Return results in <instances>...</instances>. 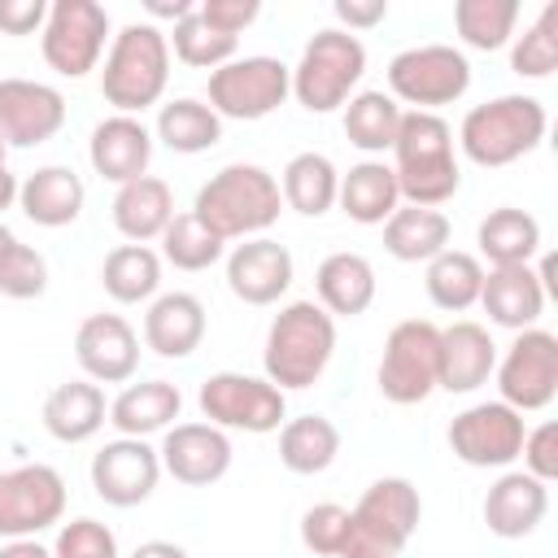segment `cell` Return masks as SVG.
Listing matches in <instances>:
<instances>
[{
  "instance_id": "16",
  "label": "cell",
  "mask_w": 558,
  "mask_h": 558,
  "mask_svg": "<svg viewBox=\"0 0 558 558\" xmlns=\"http://www.w3.org/2000/svg\"><path fill=\"white\" fill-rule=\"evenodd\" d=\"M418 519H423V497H418V488H414L405 475H384V480H375V484L357 497V506H353V527H357L375 549H384V554H392V558L405 549V541L414 536Z\"/></svg>"
},
{
  "instance_id": "30",
  "label": "cell",
  "mask_w": 558,
  "mask_h": 558,
  "mask_svg": "<svg viewBox=\"0 0 558 558\" xmlns=\"http://www.w3.org/2000/svg\"><path fill=\"white\" fill-rule=\"evenodd\" d=\"M170 218H174V192L157 174H144L135 183H122L118 196H113V227L131 244L161 240V231L170 227Z\"/></svg>"
},
{
  "instance_id": "19",
  "label": "cell",
  "mask_w": 558,
  "mask_h": 558,
  "mask_svg": "<svg viewBox=\"0 0 558 558\" xmlns=\"http://www.w3.org/2000/svg\"><path fill=\"white\" fill-rule=\"evenodd\" d=\"M161 471L187 488H209L231 471V440L214 423H174L157 449Z\"/></svg>"
},
{
  "instance_id": "2",
  "label": "cell",
  "mask_w": 558,
  "mask_h": 558,
  "mask_svg": "<svg viewBox=\"0 0 558 558\" xmlns=\"http://www.w3.org/2000/svg\"><path fill=\"white\" fill-rule=\"evenodd\" d=\"M283 196L279 179L253 161H231L222 166L209 183H201L192 214L227 244V240H253L279 222Z\"/></svg>"
},
{
  "instance_id": "24",
  "label": "cell",
  "mask_w": 558,
  "mask_h": 558,
  "mask_svg": "<svg viewBox=\"0 0 558 558\" xmlns=\"http://www.w3.org/2000/svg\"><path fill=\"white\" fill-rule=\"evenodd\" d=\"M497 371V344L488 336V327L480 323H453L440 327V379L436 388L445 392H475L480 384H488V375Z\"/></svg>"
},
{
  "instance_id": "40",
  "label": "cell",
  "mask_w": 558,
  "mask_h": 558,
  "mask_svg": "<svg viewBox=\"0 0 558 558\" xmlns=\"http://www.w3.org/2000/svg\"><path fill=\"white\" fill-rule=\"evenodd\" d=\"M519 22V0H458L453 4V26L466 48L475 52H497L514 39Z\"/></svg>"
},
{
  "instance_id": "41",
  "label": "cell",
  "mask_w": 558,
  "mask_h": 558,
  "mask_svg": "<svg viewBox=\"0 0 558 558\" xmlns=\"http://www.w3.org/2000/svg\"><path fill=\"white\" fill-rule=\"evenodd\" d=\"M222 240L187 209V214H174L170 218V227L161 231V257L174 266V270H187V275H196V270H209L214 262H222Z\"/></svg>"
},
{
  "instance_id": "20",
  "label": "cell",
  "mask_w": 558,
  "mask_h": 558,
  "mask_svg": "<svg viewBox=\"0 0 558 558\" xmlns=\"http://www.w3.org/2000/svg\"><path fill=\"white\" fill-rule=\"evenodd\" d=\"M292 253L270 235H253L227 253V288L244 305H275L292 288Z\"/></svg>"
},
{
  "instance_id": "50",
  "label": "cell",
  "mask_w": 558,
  "mask_h": 558,
  "mask_svg": "<svg viewBox=\"0 0 558 558\" xmlns=\"http://www.w3.org/2000/svg\"><path fill=\"white\" fill-rule=\"evenodd\" d=\"M331 13H336V22H344L349 35H353V31L379 26V22L388 17V0H336Z\"/></svg>"
},
{
  "instance_id": "49",
  "label": "cell",
  "mask_w": 558,
  "mask_h": 558,
  "mask_svg": "<svg viewBox=\"0 0 558 558\" xmlns=\"http://www.w3.org/2000/svg\"><path fill=\"white\" fill-rule=\"evenodd\" d=\"M48 22L44 0H0V31L4 35H35Z\"/></svg>"
},
{
  "instance_id": "44",
  "label": "cell",
  "mask_w": 558,
  "mask_h": 558,
  "mask_svg": "<svg viewBox=\"0 0 558 558\" xmlns=\"http://www.w3.org/2000/svg\"><path fill=\"white\" fill-rule=\"evenodd\" d=\"M349 527H353V510H344L336 501H318L301 514V545L318 558H340Z\"/></svg>"
},
{
  "instance_id": "14",
  "label": "cell",
  "mask_w": 558,
  "mask_h": 558,
  "mask_svg": "<svg viewBox=\"0 0 558 558\" xmlns=\"http://www.w3.org/2000/svg\"><path fill=\"white\" fill-rule=\"evenodd\" d=\"M523 414L510 410L506 401H480L466 405L462 414H453L449 423V449L458 462L466 466H510L523 449Z\"/></svg>"
},
{
  "instance_id": "21",
  "label": "cell",
  "mask_w": 558,
  "mask_h": 558,
  "mask_svg": "<svg viewBox=\"0 0 558 558\" xmlns=\"http://www.w3.org/2000/svg\"><path fill=\"white\" fill-rule=\"evenodd\" d=\"M87 157H92V170L109 183H135L148 174V161H153V131L131 118V113H113L105 122L92 126V140H87Z\"/></svg>"
},
{
  "instance_id": "23",
  "label": "cell",
  "mask_w": 558,
  "mask_h": 558,
  "mask_svg": "<svg viewBox=\"0 0 558 558\" xmlns=\"http://www.w3.org/2000/svg\"><path fill=\"white\" fill-rule=\"evenodd\" d=\"M205 340V305L192 292H161L148 301L144 314V344L157 357H192Z\"/></svg>"
},
{
  "instance_id": "25",
  "label": "cell",
  "mask_w": 558,
  "mask_h": 558,
  "mask_svg": "<svg viewBox=\"0 0 558 558\" xmlns=\"http://www.w3.org/2000/svg\"><path fill=\"white\" fill-rule=\"evenodd\" d=\"M87 205V187L70 166H39L17 183V209L35 227H70Z\"/></svg>"
},
{
  "instance_id": "39",
  "label": "cell",
  "mask_w": 558,
  "mask_h": 558,
  "mask_svg": "<svg viewBox=\"0 0 558 558\" xmlns=\"http://www.w3.org/2000/svg\"><path fill=\"white\" fill-rule=\"evenodd\" d=\"M401 113L405 109L388 92H353L344 100V135L362 153H392Z\"/></svg>"
},
{
  "instance_id": "6",
  "label": "cell",
  "mask_w": 558,
  "mask_h": 558,
  "mask_svg": "<svg viewBox=\"0 0 558 558\" xmlns=\"http://www.w3.org/2000/svg\"><path fill=\"white\" fill-rule=\"evenodd\" d=\"M362 74H366L362 39L340 26H327L314 31V39L301 48V61L292 65V96L310 113H331L353 96Z\"/></svg>"
},
{
  "instance_id": "43",
  "label": "cell",
  "mask_w": 558,
  "mask_h": 558,
  "mask_svg": "<svg viewBox=\"0 0 558 558\" xmlns=\"http://www.w3.org/2000/svg\"><path fill=\"white\" fill-rule=\"evenodd\" d=\"M510 70L519 78H549L558 70V4L554 0L536 13V22L523 35H514V44H510Z\"/></svg>"
},
{
  "instance_id": "1",
  "label": "cell",
  "mask_w": 558,
  "mask_h": 558,
  "mask_svg": "<svg viewBox=\"0 0 558 558\" xmlns=\"http://www.w3.org/2000/svg\"><path fill=\"white\" fill-rule=\"evenodd\" d=\"M392 174L405 205L440 209L462 187V166L453 153V126L440 113L405 109L392 140Z\"/></svg>"
},
{
  "instance_id": "3",
  "label": "cell",
  "mask_w": 558,
  "mask_h": 558,
  "mask_svg": "<svg viewBox=\"0 0 558 558\" xmlns=\"http://www.w3.org/2000/svg\"><path fill=\"white\" fill-rule=\"evenodd\" d=\"M336 353V318L318 301H292L270 318L262 366L279 392L310 388L323 379Z\"/></svg>"
},
{
  "instance_id": "5",
  "label": "cell",
  "mask_w": 558,
  "mask_h": 558,
  "mask_svg": "<svg viewBox=\"0 0 558 558\" xmlns=\"http://www.w3.org/2000/svg\"><path fill=\"white\" fill-rule=\"evenodd\" d=\"M549 131V113L536 96L510 92V96H493L475 109H466L462 126H458V148L466 153V161L497 170L510 166L519 157H527Z\"/></svg>"
},
{
  "instance_id": "11",
  "label": "cell",
  "mask_w": 558,
  "mask_h": 558,
  "mask_svg": "<svg viewBox=\"0 0 558 558\" xmlns=\"http://www.w3.org/2000/svg\"><path fill=\"white\" fill-rule=\"evenodd\" d=\"M109 39V13L96 0H52L39 31V52L61 78H83L96 70Z\"/></svg>"
},
{
  "instance_id": "45",
  "label": "cell",
  "mask_w": 558,
  "mask_h": 558,
  "mask_svg": "<svg viewBox=\"0 0 558 558\" xmlns=\"http://www.w3.org/2000/svg\"><path fill=\"white\" fill-rule=\"evenodd\" d=\"M44 288H48V262H44V253L17 240L0 257V296H9V301H35V296H44Z\"/></svg>"
},
{
  "instance_id": "35",
  "label": "cell",
  "mask_w": 558,
  "mask_h": 558,
  "mask_svg": "<svg viewBox=\"0 0 558 558\" xmlns=\"http://www.w3.org/2000/svg\"><path fill=\"white\" fill-rule=\"evenodd\" d=\"M340 453V432L323 414H301L283 418L279 427V462L292 475H323Z\"/></svg>"
},
{
  "instance_id": "10",
  "label": "cell",
  "mask_w": 558,
  "mask_h": 558,
  "mask_svg": "<svg viewBox=\"0 0 558 558\" xmlns=\"http://www.w3.org/2000/svg\"><path fill=\"white\" fill-rule=\"evenodd\" d=\"M292 96V65L279 57H235L209 70V109L235 122H262Z\"/></svg>"
},
{
  "instance_id": "13",
  "label": "cell",
  "mask_w": 558,
  "mask_h": 558,
  "mask_svg": "<svg viewBox=\"0 0 558 558\" xmlns=\"http://www.w3.org/2000/svg\"><path fill=\"white\" fill-rule=\"evenodd\" d=\"M65 514V480L48 462L0 471V536L22 541L57 527Z\"/></svg>"
},
{
  "instance_id": "22",
  "label": "cell",
  "mask_w": 558,
  "mask_h": 558,
  "mask_svg": "<svg viewBox=\"0 0 558 558\" xmlns=\"http://www.w3.org/2000/svg\"><path fill=\"white\" fill-rule=\"evenodd\" d=\"M549 510V484L532 480L527 471H506L484 493V523L501 541H523L545 523Z\"/></svg>"
},
{
  "instance_id": "33",
  "label": "cell",
  "mask_w": 558,
  "mask_h": 558,
  "mask_svg": "<svg viewBox=\"0 0 558 558\" xmlns=\"http://www.w3.org/2000/svg\"><path fill=\"white\" fill-rule=\"evenodd\" d=\"M475 244L493 266H532V257L541 253V222L527 209L501 205L480 222Z\"/></svg>"
},
{
  "instance_id": "29",
  "label": "cell",
  "mask_w": 558,
  "mask_h": 558,
  "mask_svg": "<svg viewBox=\"0 0 558 558\" xmlns=\"http://www.w3.org/2000/svg\"><path fill=\"white\" fill-rule=\"evenodd\" d=\"M183 410V392L179 384L170 379H144V384H126L113 401H109V423L122 432V436H153V432H166L174 427Z\"/></svg>"
},
{
  "instance_id": "4",
  "label": "cell",
  "mask_w": 558,
  "mask_h": 558,
  "mask_svg": "<svg viewBox=\"0 0 558 558\" xmlns=\"http://www.w3.org/2000/svg\"><path fill=\"white\" fill-rule=\"evenodd\" d=\"M166 83H170L166 31L157 22H126L105 52V70H100L105 105L135 118L166 96Z\"/></svg>"
},
{
  "instance_id": "38",
  "label": "cell",
  "mask_w": 558,
  "mask_h": 558,
  "mask_svg": "<svg viewBox=\"0 0 558 558\" xmlns=\"http://www.w3.org/2000/svg\"><path fill=\"white\" fill-rule=\"evenodd\" d=\"M427 296L436 310H449V314H462L471 305H480V288H484V266L475 253H462V248H445L427 262Z\"/></svg>"
},
{
  "instance_id": "17",
  "label": "cell",
  "mask_w": 558,
  "mask_h": 558,
  "mask_svg": "<svg viewBox=\"0 0 558 558\" xmlns=\"http://www.w3.org/2000/svg\"><path fill=\"white\" fill-rule=\"evenodd\" d=\"M65 126V96L39 78H0V140L9 148L48 144Z\"/></svg>"
},
{
  "instance_id": "42",
  "label": "cell",
  "mask_w": 558,
  "mask_h": 558,
  "mask_svg": "<svg viewBox=\"0 0 558 558\" xmlns=\"http://www.w3.org/2000/svg\"><path fill=\"white\" fill-rule=\"evenodd\" d=\"M166 44H170L174 57H179L183 65H192V70H218V65L235 61V48H240V39L214 31L196 9L174 22V31L166 35Z\"/></svg>"
},
{
  "instance_id": "36",
  "label": "cell",
  "mask_w": 558,
  "mask_h": 558,
  "mask_svg": "<svg viewBox=\"0 0 558 558\" xmlns=\"http://www.w3.org/2000/svg\"><path fill=\"white\" fill-rule=\"evenodd\" d=\"M153 135H157L170 153L192 157V153H209V148L222 140V118H218L205 100L179 96V100H166V105H161Z\"/></svg>"
},
{
  "instance_id": "28",
  "label": "cell",
  "mask_w": 558,
  "mask_h": 558,
  "mask_svg": "<svg viewBox=\"0 0 558 558\" xmlns=\"http://www.w3.org/2000/svg\"><path fill=\"white\" fill-rule=\"evenodd\" d=\"M105 423H109V405H105L100 384H92V379L57 384V388L44 397V427H48V436L61 440V445H83V440H92Z\"/></svg>"
},
{
  "instance_id": "46",
  "label": "cell",
  "mask_w": 558,
  "mask_h": 558,
  "mask_svg": "<svg viewBox=\"0 0 558 558\" xmlns=\"http://www.w3.org/2000/svg\"><path fill=\"white\" fill-rule=\"evenodd\" d=\"M52 558H118V536L96 519H70L52 541Z\"/></svg>"
},
{
  "instance_id": "26",
  "label": "cell",
  "mask_w": 558,
  "mask_h": 558,
  "mask_svg": "<svg viewBox=\"0 0 558 558\" xmlns=\"http://www.w3.org/2000/svg\"><path fill=\"white\" fill-rule=\"evenodd\" d=\"M480 305L497 327L527 331L545 314V288L532 266H493V270H484Z\"/></svg>"
},
{
  "instance_id": "53",
  "label": "cell",
  "mask_w": 558,
  "mask_h": 558,
  "mask_svg": "<svg viewBox=\"0 0 558 558\" xmlns=\"http://www.w3.org/2000/svg\"><path fill=\"white\" fill-rule=\"evenodd\" d=\"M131 558H187V554H183V545H174V541H144V545H135Z\"/></svg>"
},
{
  "instance_id": "31",
  "label": "cell",
  "mask_w": 558,
  "mask_h": 558,
  "mask_svg": "<svg viewBox=\"0 0 558 558\" xmlns=\"http://www.w3.org/2000/svg\"><path fill=\"white\" fill-rule=\"evenodd\" d=\"M336 205L362 222V227H375V222H388L392 209L401 205V192H397V174L392 166L366 157L357 166H349V174H340V187H336Z\"/></svg>"
},
{
  "instance_id": "15",
  "label": "cell",
  "mask_w": 558,
  "mask_h": 558,
  "mask_svg": "<svg viewBox=\"0 0 558 558\" xmlns=\"http://www.w3.org/2000/svg\"><path fill=\"white\" fill-rule=\"evenodd\" d=\"M157 480H161V458L148 440L118 436L92 453V488L105 506L131 510L157 493Z\"/></svg>"
},
{
  "instance_id": "18",
  "label": "cell",
  "mask_w": 558,
  "mask_h": 558,
  "mask_svg": "<svg viewBox=\"0 0 558 558\" xmlns=\"http://www.w3.org/2000/svg\"><path fill=\"white\" fill-rule=\"evenodd\" d=\"M74 357L92 384H126L140 366V336L122 314H87L74 331Z\"/></svg>"
},
{
  "instance_id": "52",
  "label": "cell",
  "mask_w": 558,
  "mask_h": 558,
  "mask_svg": "<svg viewBox=\"0 0 558 558\" xmlns=\"http://www.w3.org/2000/svg\"><path fill=\"white\" fill-rule=\"evenodd\" d=\"M0 558H52V549H44L35 536H22V541L0 545Z\"/></svg>"
},
{
  "instance_id": "54",
  "label": "cell",
  "mask_w": 558,
  "mask_h": 558,
  "mask_svg": "<svg viewBox=\"0 0 558 558\" xmlns=\"http://www.w3.org/2000/svg\"><path fill=\"white\" fill-rule=\"evenodd\" d=\"M9 205H17V174H9V166H4V170H0V214H4Z\"/></svg>"
},
{
  "instance_id": "55",
  "label": "cell",
  "mask_w": 558,
  "mask_h": 558,
  "mask_svg": "<svg viewBox=\"0 0 558 558\" xmlns=\"http://www.w3.org/2000/svg\"><path fill=\"white\" fill-rule=\"evenodd\" d=\"M13 244H17V235H13V231H9L4 222H0V257H4V253H9Z\"/></svg>"
},
{
  "instance_id": "51",
  "label": "cell",
  "mask_w": 558,
  "mask_h": 558,
  "mask_svg": "<svg viewBox=\"0 0 558 558\" xmlns=\"http://www.w3.org/2000/svg\"><path fill=\"white\" fill-rule=\"evenodd\" d=\"M144 9H148V17H166V22H179V17H187L196 4L192 0H144Z\"/></svg>"
},
{
  "instance_id": "47",
  "label": "cell",
  "mask_w": 558,
  "mask_h": 558,
  "mask_svg": "<svg viewBox=\"0 0 558 558\" xmlns=\"http://www.w3.org/2000/svg\"><path fill=\"white\" fill-rule=\"evenodd\" d=\"M519 458H523V471H527L532 480H541V484L558 480V427H554V423L532 427V432L523 436Z\"/></svg>"
},
{
  "instance_id": "27",
  "label": "cell",
  "mask_w": 558,
  "mask_h": 558,
  "mask_svg": "<svg viewBox=\"0 0 558 558\" xmlns=\"http://www.w3.org/2000/svg\"><path fill=\"white\" fill-rule=\"evenodd\" d=\"M375 266L362 257V253H327L314 270V292H318V305L331 314V318H357L371 310L375 301Z\"/></svg>"
},
{
  "instance_id": "7",
  "label": "cell",
  "mask_w": 558,
  "mask_h": 558,
  "mask_svg": "<svg viewBox=\"0 0 558 558\" xmlns=\"http://www.w3.org/2000/svg\"><path fill=\"white\" fill-rule=\"evenodd\" d=\"M471 87V61L453 44H418L388 61V96L397 105H414L418 113H436L440 105L462 100Z\"/></svg>"
},
{
  "instance_id": "8",
  "label": "cell",
  "mask_w": 558,
  "mask_h": 558,
  "mask_svg": "<svg viewBox=\"0 0 558 558\" xmlns=\"http://www.w3.org/2000/svg\"><path fill=\"white\" fill-rule=\"evenodd\" d=\"M201 414L222 427V432H279L288 418V397L266 379V375H244V371H214L201 379L196 392Z\"/></svg>"
},
{
  "instance_id": "56",
  "label": "cell",
  "mask_w": 558,
  "mask_h": 558,
  "mask_svg": "<svg viewBox=\"0 0 558 558\" xmlns=\"http://www.w3.org/2000/svg\"><path fill=\"white\" fill-rule=\"evenodd\" d=\"M4 161H9V144L0 140V170H4Z\"/></svg>"
},
{
  "instance_id": "32",
  "label": "cell",
  "mask_w": 558,
  "mask_h": 558,
  "mask_svg": "<svg viewBox=\"0 0 558 558\" xmlns=\"http://www.w3.org/2000/svg\"><path fill=\"white\" fill-rule=\"evenodd\" d=\"M449 218L440 209H423V205H397L392 218L384 222V248L397 262H432L436 253L449 248Z\"/></svg>"
},
{
  "instance_id": "9",
  "label": "cell",
  "mask_w": 558,
  "mask_h": 558,
  "mask_svg": "<svg viewBox=\"0 0 558 558\" xmlns=\"http://www.w3.org/2000/svg\"><path fill=\"white\" fill-rule=\"evenodd\" d=\"M440 379V327L427 318H405L388 331L375 384L392 405H418Z\"/></svg>"
},
{
  "instance_id": "48",
  "label": "cell",
  "mask_w": 558,
  "mask_h": 558,
  "mask_svg": "<svg viewBox=\"0 0 558 558\" xmlns=\"http://www.w3.org/2000/svg\"><path fill=\"white\" fill-rule=\"evenodd\" d=\"M196 13H201L214 31H222V35H231V39H240V31L257 22L262 4H257V0H201V4H196Z\"/></svg>"
},
{
  "instance_id": "34",
  "label": "cell",
  "mask_w": 558,
  "mask_h": 558,
  "mask_svg": "<svg viewBox=\"0 0 558 558\" xmlns=\"http://www.w3.org/2000/svg\"><path fill=\"white\" fill-rule=\"evenodd\" d=\"M336 187H340V170L327 153H296L279 179L283 205L305 218H323L336 205Z\"/></svg>"
},
{
  "instance_id": "37",
  "label": "cell",
  "mask_w": 558,
  "mask_h": 558,
  "mask_svg": "<svg viewBox=\"0 0 558 558\" xmlns=\"http://www.w3.org/2000/svg\"><path fill=\"white\" fill-rule=\"evenodd\" d=\"M100 283L118 305L153 301L161 288V253L148 244H118L100 266Z\"/></svg>"
},
{
  "instance_id": "12",
  "label": "cell",
  "mask_w": 558,
  "mask_h": 558,
  "mask_svg": "<svg viewBox=\"0 0 558 558\" xmlns=\"http://www.w3.org/2000/svg\"><path fill=\"white\" fill-rule=\"evenodd\" d=\"M493 375H497V392L510 410H519V414L545 410L558 397V336L545 327L519 331Z\"/></svg>"
}]
</instances>
